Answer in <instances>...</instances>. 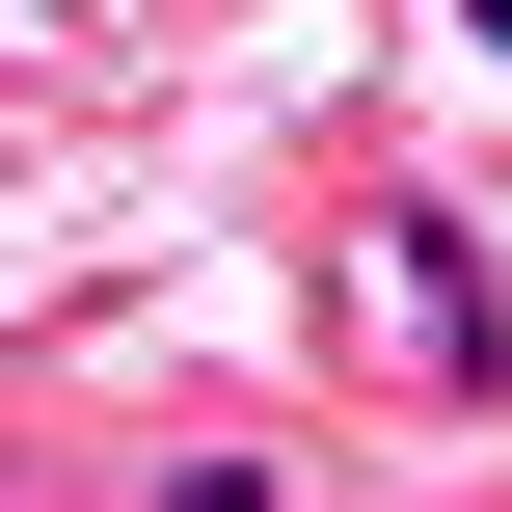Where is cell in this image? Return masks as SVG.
<instances>
[{
	"instance_id": "6da1fadb",
	"label": "cell",
	"mask_w": 512,
	"mask_h": 512,
	"mask_svg": "<svg viewBox=\"0 0 512 512\" xmlns=\"http://www.w3.org/2000/svg\"><path fill=\"white\" fill-rule=\"evenodd\" d=\"M135 512H270V459H162V486H135Z\"/></svg>"
}]
</instances>
